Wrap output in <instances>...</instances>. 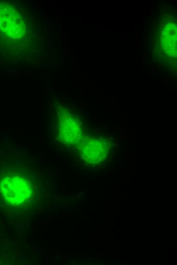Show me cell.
I'll return each instance as SVG.
<instances>
[{
  "instance_id": "6da1fadb",
  "label": "cell",
  "mask_w": 177,
  "mask_h": 265,
  "mask_svg": "<svg viewBox=\"0 0 177 265\" xmlns=\"http://www.w3.org/2000/svg\"><path fill=\"white\" fill-rule=\"evenodd\" d=\"M111 142L109 138L83 137L77 144L79 153L88 164L101 165L106 163L109 156Z\"/></svg>"
},
{
  "instance_id": "7a4b0ae2",
  "label": "cell",
  "mask_w": 177,
  "mask_h": 265,
  "mask_svg": "<svg viewBox=\"0 0 177 265\" xmlns=\"http://www.w3.org/2000/svg\"><path fill=\"white\" fill-rule=\"evenodd\" d=\"M2 184V190L5 198L17 205L27 202L33 194V186L26 177L15 176L5 180Z\"/></svg>"
},
{
  "instance_id": "3957f363",
  "label": "cell",
  "mask_w": 177,
  "mask_h": 265,
  "mask_svg": "<svg viewBox=\"0 0 177 265\" xmlns=\"http://www.w3.org/2000/svg\"><path fill=\"white\" fill-rule=\"evenodd\" d=\"M58 134L60 140L69 145L78 144L83 138L80 121L67 112H62L58 116Z\"/></svg>"
},
{
  "instance_id": "277c9868",
  "label": "cell",
  "mask_w": 177,
  "mask_h": 265,
  "mask_svg": "<svg viewBox=\"0 0 177 265\" xmlns=\"http://www.w3.org/2000/svg\"><path fill=\"white\" fill-rule=\"evenodd\" d=\"M2 16L0 17V26L3 28V31L9 32L11 35H21L23 30V20L15 10L7 8L2 10Z\"/></svg>"
}]
</instances>
